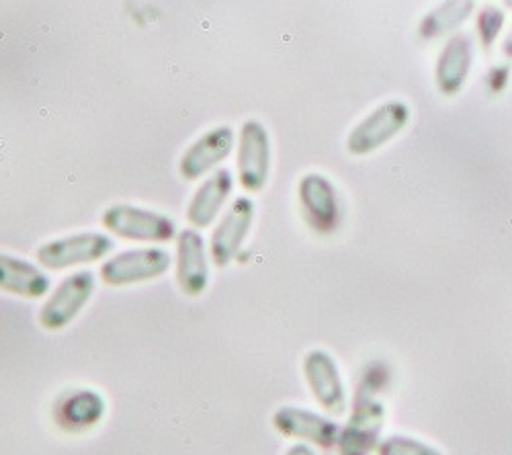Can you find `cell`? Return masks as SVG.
Here are the masks:
<instances>
[{"mask_svg": "<svg viewBox=\"0 0 512 455\" xmlns=\"http://www.w3.org/2000/svg\"><path fill=\"white\" fill-rule=\"evenodd\" d=\"M115 248L113 238L101 232H80L56 238L39 246L35 259L50 271H64L80 265H93L111 255Z\"/></svg>", "mask_w": 512, "mask_h": 455, "instance_id": "obj_1", "label": "cell"}, {"mask_svg": "<svg viewBox=\"0 0 512 455\" xmlns=\"http://www.w3.org/2000/svg\"><path fill=\"white\" fill-rule=\"evenodd\" d=\"M101 222L111 234L134 242H170L177 236V224L168 216L130 203L111 205Z\"/></svg>", "mask_w": 512, "mask_h": 455, "instance_id": "obj_2", "label": "cell"}, {"mask_svg": "<svg viewBox=\"0 0 512 455\" xmlns=\"http://www.w3.org/2000/svg\"><path fill=\"white\" fill-rule=\"evenodd\" d=\"M95 294V275L91 271H76L66 277L39 310V324L50 333L64 330L91 302Z\"/></svg>", "mask_w": 512, "mask_h": 455, "instance_id": "obj_3", "label": "cell"}, {"mask_svg": "<svg viewBox=\"0 0 512 455\" xmlns=\"http://www.w3.org/2000/svg\"><path fill=\"white\" fill-rule=\"evenodd\" d=\"M236 171L242 189L248 193H259L267 185L271 175V138L261 121H244Z\"/></svg>", "mask_w": 512, "mask_h": 455, "instance_id": "obj_4", "label": "cell"}, {"mask_svg": "<svg viewBox=\"0 0 512 455\" xmlns=\"http://www.w3.org/2000/svg\"><path fill=\"white\" fill-rule=\"evenodd\" d=\"M302 214L308 226L318 234H332L343 222V205H340L336 187L324 175L310 173L297 187Z\"/></svg>", "mask_w": 512, "mask_h": 455, "instance_id": "obj_5", "label": "cell"}, {"mask_svg": "<svg viewBox=\"0 0 512 455\" xmlns=\"http://www.w3.org/2000/svg\"><path fill=\"white\" fill-rule=\"evenodd\" d=\"M170 263L173 259L162 248H136V251H125L103 263L99 273L103 283L125 287L162 277L170 269Z\"/></svg>", "mask_w": 512, "mask_h": 455, "instance_id": "obj_6", "label": "cell"}, {"mask_svg": "<svg viewBox=\"0 0 512 455\" xmlns=\"http://www.w3.org/2000/svg\"><path fill=\"white\" fill-rule=\"evenodd\" d=\"M254 222V201L250 197H238L226 212L218 228L211 234L209 257L213 265L224 269L238 259L242 246L250 234Z\"/></svg>", "mask_w": 512, "mask_h": 455, "instance_id": "obj_7", "label": "cell"}, {"mask_svg": "<svg viewBox=\"0 0 512 455\" xmlns=\"http://www.w3.org/2000/svg\"><path fill=\"white\" fill-rule=\"evenodd\" d=\"M371 396L373 394L357 392L353 415L343 435L338 437L340 455H369L377 445L383 419H386V408Z\"/></svg>", "mask_w": 512, "mask_h": 455, "instance_id": "obj_8", "label": "cell"}, {"mask_svg": "<svg viewBox=\"0 0 512 455\" xmlns=\"http://www.w3.org/2000/svg\"><path fill=\"white\" fill-rule=\"evenodd\" d=\"M234 130L230 126H218L197 138L181 156L179 173L185 181H199L232 154L234 150Z\"/></svg>", "mask_w": 512, "mask_h": 455, "instance_id": "obj_9", "label": "cell"}, {"mask_svg": "<svg viewBox=\"0 0 512 455\" xmlns=\"http://www.w3.org/2000/svg\"><path fill=\"white\" fill-rule=\"evenodd\" d=\"M304 376L316 402L332 412V415H345L347 410V390L340 378L336 361L320 349H314L304 359Z\"/></svg>", "mask_w": 512, "mask_h": 455, "instance_id": "obj_10", "label": "cell"}, {"mask_svg": "<svg viewBox=\"0 0 512 455\" xmlns=\"http://www.w3.org/2000/svg\"><path fill=\"white\" fill-rule=\"evenodd\" d=\"M408 121L406 105L394 101L377 107L369 117H365L347 140L349 152L363 156L381 148L388 140L402 132Z\"/></svg>", "mask_w": 512, "mask_h": 455, "instance_id": "obj_11", "label": "cell"}, {"mask_svg": "<svg viewBox=\"0 0 512 455\" xmlns=\"http://www.w3.org/2000/svg\"><path fill=\"white\" fill-rule=\"evenodd\" d=\"M177 283L189 298L205 294L209 285L205 240L195 230H183L177 236Z\"/></svg>", "mask_w": 512, "mask_h": 455, "instance_id": "obj_12", "label": "cell"}, {"mask_svg": "<svg viewBox=\"0 0 512 455\" xmlns=\"http://www.w3.org/2000/svg\"><path fill=\"white\" fill-rule=\"evenodd\" d=\"M273 425L285 437L304 439L320 447H332L338 443L340 429L330 419H324L308 408L281 406L273 415Z\"/></svg>", "mask_w": 512, "mask_h": 455, "instance_id": "obj_13", "label": "cell"}, {"mask_svg": "<svg viewBox=\"0 0 512 455\" xmlns=\"http://www.w3.org/2000/svg\"><path fill=\"white\" fill-rule=\"evenodd\" d=\"M50 285V277L37 265L0 253V292L25 300H37L50 292Z\"/></svg>", "mask_w": 512, "mask_h": 455, "instance_id": "obj_14", "label": "cell"}, {"mask_svg": "<svg viewBox=\"0 0 512 455\" xmlns=\"http://www.w3.org/2000/svg\"><path fill=\"white\" fill-rule=\"evenodd\" d=\"M232 189H234V179H232V173L226 169L213 173L209 179H205L189 203V210H187L189 222L201 230L209 228L224 210L228 197L232 195Z\"/></svg>", "mask_w": 512, "mask_h": 455, "instance_id": "obj_15", "label": "cell"}, {"mask_svg": "<svg viewBox=\"0 0 512 455\" xmlns=\"http://www.w3.org/2000/svg\"><path fill=\"white\" fill-rule=\"evenodd\" d=\"M58 421L66 429H89L105 415V400L93 390H76L58 402Z\"/></svg>", "mask_w": 512, "mask_h": 455, "instance_id": "obj_16", "label": "cell"}, {"mask_svg": "<svg viewBox=\"0 0 512 455\" xmlns=\"http://www.w3.org/2000/svg\"><path fill=\"white\" fill-rule=\"evenodd\" d=\"M472 66V44L467 37H455L449 41L437 66V82L445 95L457 93Z\"/></svg>", "mask_w": 512, "mask_h": 455, "instance_id": "obj_17", "label": "cell"}, {"mask_svg": "<svg viewBox=\"0 0 512 455\" xmlns=\"http://www.w3.org/2000/svg\"><path fill=\"white\" fill-rule=\"evenodd\" d=\"M476 7V0H447L439 9L424 17L420 31L424 37H439L461 25Z\"/></svg>", "mask_w": 512, "mask_h": 455, "instance_id": "obj_18", "label": "cell"}, {"mask_svg": "<svg viewBox=\"0 0 512 455\" xmlns=\"http://www.w3.org/2000/svg\"><path fill=\"white\" fill-rule=\"evenodd\" d=\"M379 455H443V453L418 439L390 437L379 445Z\"/></svg>", "mask_w": 512, "mask_h": 455, "instance_id": "obj_19", "label": "cell"}, {"mask_svg": "<svg viewBox=\"0 0 512 455\" xmlns=\"http://www.w3.org/2000/svg\"><path fill=\"white\" fill-rule=\"evenodd\" d=\"M504 25V13L496 7H488L478 21V29H480V37H482V44L486 48H490L494 44V39L498 37L500 29Z\"/></svg>", "mask_w": 512, "mask_h": 455, "instance_id": "obj_20", "label": "cell"}, {"mask_svg": "<svg viewBox=\"0 0 512 455\" xmlns=\"http://www.w3.org/2000/svg\"><path fill=\"white\" fill-rule=\"evenodd\" d=\"M287 455H314V451L308 445H293Z\"/></svg>", "mask_w": 512, "mask_h": 455, "instance_id": "obj_21", "label": "cell"}, {"mask_svg": "<svg viewBox=\"0 0 512 455\" xmlns=\"http://www.w3.org/2000/svg\"><path fill=\"white\" fill-rule=\"evenodd\" d=\"M504 52H506L508 56H512V31H510V35H508V41H506V46H504Z\"/></svg>", "mask_w": 512, "mask_h": 455, "instance_id": "obj_22", "label": "cell"}, {"mask_svg": "<svg viewBox=\"0 0 512 455\" xmlns=\"http://www.w3.org/2000/svg\"><path fill=\"white\" fill-rule=\"evenodd\" d=\"M504 3H506V5H510V7H512V0H504Z\"/></svg>", "mask_w": 512, "mask_h": 455, "instance_id": "obj_23", "label": "cell"}]
</instances>
